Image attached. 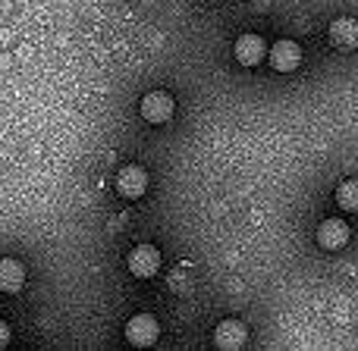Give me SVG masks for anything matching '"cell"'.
<instances>
[{
	"mask_svg": "<svg viewBox=\"0 0 358 351\" xmlns=\"http://www.w3.org/2000/svg\"><path fill=\"white\" fill-rule=\"evenodd\" d=\"M126 342L136 348H148L157 342V336H161V323H157L155 314H132L129 320H126V329H123Z\"/></svg>",
	"mask_w": 358,
	"mask_h": 351,
	"instance_id": "1",
	"label": "cell"
},
{
	"mask_svg": "<svg viewBox=\"0 0 358 351\" xmlns=\"http://www.w3.org/2000/svg\"><path fill=\"white\" fill-rule=\"evenodd\" d=\"M138 113H142V119L145 123H151V126H164V123H170L173 119V113H176V104H173V98H170L167 91H148L142 98V104H138Z\"/></svg>",
	"mask_w": 358,
	"mask_h": 351,
	"instance_id": "2",
	"label": "cell"
},
{
	"mask_svg": "<svg viewBox=\"0 0 358 351\" xmlns=\"http://www.w3.org/2000/svg\"><path fill=\"white\" fill-rule=\"evenodd\" d=\"M126 267H129V273L136 279H155L161 273V251L155 245H138L129 251Z\"/></svg>",
	"mask_w": 358,
	"mask_h": 351,
	"instance_id": "3",
	"label": "cell"
},
{
	"mask_svg": "<svg viewBox=\"0 0 358 351\" xmlns=\"http://www.w3.org/2000/svg\"><path fill=\"white\" fill-rule=\"evenodd\" d=\"M267 60H271L273 73H296L302 66V47L289 38H280L273 47H267Z\"/></svg>",
	"mask_w": 358,
	"mask_h": 351,
	"instance_id": "4",
	"label": "cell"
},
{
	"mask_svg": "<svg viewBox=\"0 0 358 351\" xmlns=\"http://www.w3.org/2000/svg\"><path fill=\"white\" fill-rule=\"evenodd\" d=\"M233 57L239 66H258L261 60L267 57V44L261 35H255V31H245V35H239L233 41Z\"/></svg>",
	"mask_w": 358,
	"mask_h": 351,
	"instance_id": "5",
	"label": "cell"
},
{
	"mask_svg": "<svg viewBox=\"0 0 358 351\" xmlns=\"http://www.w3.org/2000/svg\"><path fill=\"white\" fill-rule=\"evenodd\" d=\"M245 339H248V329H245V323L236 320V317L220 320V323H217V329H214V345L223 348V351L242 348V345H245Z\"/></svg>",
	"mask_w": 358,
	"mask_h": 351,
	"instance_id": "6",
	"label": "cell"
},
{
	"mask_svg": "<svg viewBox=\"0 0 358 351\" xmlns=\"http://www.w3.org/2000/svg\"><path fill=\"white\" fill-rule=\"evenodd\" d=\"M117 191H120V197H129V201L142 197L148 191V173L142 167H136V163L123 167L117 173Z\"/></svg>",
	"mask_w": 358,
	"mask_h": 351,
	"instance_id": "7",
	"label": "cell"
},
{
	"mask_svg": "<svg viewBox=\"0 0 358 351\" xmlns=\"http://www.w3.org/2000/svg\"><path fill=\"white\" fill-rule=\"evenodd\" d=\"M346 241H349V226L343 220H336V216H327V220L317 226V245H321L324 251H340Z\"/></svg>",
	"mask_w": 358,
	"mask_h": 351,
	"instance_id": "8",
	"label": "cell"
},
{
	"mask_svg": "<svg viewBox=\"0 0 358 351\" xmlns=\"http://www.w3.org/2000/svg\"><path fill=\"white\" fill-rule=\"evenodd\" d=\"M25 285V267L16 257H0V292L3 295H16Z\"/></svg>",
	"mask_w": 358,
	"mask_h": 351,
	"instance_id": "9",
	"label": "cell"
},
{
	"mask_svg": "<svg viewBox=\"0 0 358 351\" xmlns=\"http://www.w3.org/2000/svg\"><path fill=\"white\" fill-rule=\"evenodd\" d=\"M330 41H334V47L340 50H352L358 44V25L352 16H343L336 19L334 25H330Z\"/></svg>",
	"mask_w": 358,
	"mask_h": 351,
	"instance_id": "10",
	"label": "cell"
},
{
	"mask_svg": "<svg viewBox=\"0 0 358 351\" xmlns=\"http://www.w3.org/2000/svg\"><path fill=\"white\" fill-rule=\"evenodd\" d=\"M336 204H340L343 210H349V214L358 210V182L355 179H346V182L336 188Z\"/></svg>",
	"mask_w": 358,
	"mask_h": 351,
	"instance_id": "11",
	"label": "cell"
},
{
	"mask_svg": "<svg viewBox=\"0 0 358 351\" xmlns=\"http://www.w3.org/2000/svg\"><path fill=\"white\" fill-rule=\"evenodd\" d=\"M10 327H6V320H0V348H6L10 345Z\"/></svg>",
	"mask_w": 358,
	"mask_h": 351,
	"instance_id": "12",
	"label": "cell"
}]
</instances>
